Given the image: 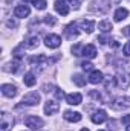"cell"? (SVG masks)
Returning <instances> with one entry per match:
<instances>
[{"instance_id": "6da1fadb", "label": "cell", "mask_w": 130, "mask_h": 131, "mask_svg": "<svg viewBox=\"0 0 130 131\" xmlns=\"http://www.w3.org/2000/svg\"><path fill=\"white\" fill-rule=\"evenodd\" d=\"M14 122H15L14 116L6 113V111H3L0 114V131H11L12 127H14Z\"/></svg>"}, {"instance_id": "7a4b0ae2", "label": "cell", "mask_w": 130, "mask_h": 131, "mask_svg": "<svg viewBox=\"0 0 130 131\" xmlns=\"http://www.w3.org/2000/svg\"><path fill=\"white\" fill-rule=\"evenodd\" d=\"M58 58L55 57V58H46L44 55H38V57H32V58H29V63L32 66H38V67H46V66H49V64H52V63H55Z\"/></svg>"}, {"instance_id": "3957f363", "label": "cell", "mask_w": 130, "mask_h": 131, "mask_svg": "<svg viewBox=\"0 0 130 131\" xmlns=\"http://www.w3.org/2000/svg\"><path fill=\"white\" fill-rule=\"evenodd\" d=\"M22 104L25 107H35L40 104V95L37 92H31V93H26L23 99H22Z\"/></svg>"}, {"instance_id": "277c9868", "label": "cell", "mask_w": 130, "mask_h": 131, "mask_svg": "<svg viewBox=\"0 0 130 131\" xmlns=\"http://www.w3.org/2000/svg\"><path fill=\"white\" fill-rule=\"evenodd\" d=\"M25 125H26L28 128H31V130H40V128L44 125V122H43L41 117H37V116H28V117H25Z\"/></svg>"}, {"instance_id": "5b68a950", "label": "cell", "mask_w": 130, "mask_h": 131, "mask_svg": "<svg viewBox=\"0 0 130 131\" xmlns=\"http://www.w3.org/2000/svg\"><path fill=\"white\" fill-rule=\"evenodd\" d=\"M44 44H46V47H49V49H57V47L61 46V38H60L57 34H49V35H46V38H44Z\"/></svg>"}, {"instance_id": "8992f818", "label": "cell", "mask_w": 130, "mask_h": 131, "mask_svg": "<svg viewBox=\"0 0 130 131\" xmlns=\"http://www.w3.org/2000/svg\"><path fill=\"white\" fill-rule=\"evenodd\" d=\"M116 84H118V87H121V89H127L130 84V76L124 72V70H119L118 72V75H116Z\"/></svg>"}, {"instance_id": "52a82bcc", "label": "cell", "mask_w": 130, "mask_h": 131, "mask_svg": "<svg viewBox=\"0 0 130 131\" xmlns=\"http://www.w3.org/2000/svg\"><path fill=\"white\" fill-rule=\"evenodd\" d=\"M110 105H112V108H115V110L129 108L130 107V98H116L110 102Z\"/></svg>"}, {"instance_id": "ba28073f", "label": "cell", "mask_w": 130, "mask_h": 131, "mask_svg": "<svg viewBox=\"0 0 130 131\" xmlns=\"http://www.w3.org/2000/svg\"><path fill=\"white\" fill-rule=\"evenodd\" d=\"M60 110V104L57 102V101H48L46 104H44V113L48 114V116H52V114H55L57 111Z\"/></svg>"}, {"instance_id": "9c48e42d", "label": "cell", "mask_w": 130, "mask_h": 131, "mask_svg": "<svg viewBox=\"0 0 130 131\" xmlns=\"http://www.w3.org/2000/svg\"><path fill=\"white\" fill-rule=\"evenodd\" d=\"M29 14H31V9H29L28 5H18V6H15V9H14V15L18 17V18H25V17H28Z\"/></svg>"}, {"instance_id": "30bf717a", "label": "cell", "mask_w": 130, "mask_h": 131, "mask_svg": "<svg viewBox=\"0 0 130 131\" xmlns=\"http://www.w3.org/2000/svg\"><path fill=\"white\" fill-rule=\"evenodd\" d=\"M78 34H80V31H78V23L77 21H72V23H69L67 25V28H66V37L67 38H75V37H78Z\"/></svg>"}, {"instance_id": "8fae6325", "label": "cell", "mask_w": 130, "mask_h": 131, "mask_svg": "<svg viewBox=\"0 0 130 131\" xmlns=\"http://www.w3.org/2000/svg\"><path fill=\"white\" fill-rule=\"evenodd\" d=\"M81 55H83V57H86V58H89V60H92V58H95V57H97V47H95L94 44H86V46L83 47Z\"/></svg>"}, {"instance_id": "7c38bea8", "label": "cell", "mask_w": 130, "mask_h": 131, "mask_svg": "<svg viewBox=\"0 0 130 131\" xmlns=\"http://www.w3.org/2000/svg\"><path fill=\"white\" fill-rule=\"evenodd\" d=\"M2 93L6 96V98H14L17 95V87L12 85V84H3L2 85Z\"/></svg>"}, {"instance_id": "4fadbf2b", "label": "cell", "mask_w": 130, "mask_h": 131, "mask_svg": "<svg viewBox=\"0 0 130 131\" xmlns=\"http://www.w3.org/2000/svg\"><path fill=\"white\" fill-rule=\"evenodd\" d=\"M55 11L60 14V15H67L69 14V6L64 0H57L55 2Z\"/></svg>"}, {"instance_id": "5bb4252c", "label": "cell", "mask_w": 130, "mask_h": 131, "mask_svg": "<svg viewBox=\"0 0 130 131\" xmlns=\"http://www.w3.org/2000/svg\"><path fill=\"white\" fill-rule=\"evenodd\" d=\"M81 101H83V96H81L80 93H69V95L66 96V102H67L69 105H80Z\"/></svg>"}, {"instance_id": "9a60e30c", "label": "cell", "mask_w": 130, "mask_h": 131, "mask_svg": "<svg viewBox=\"0 0 130 131\" xmlns=\"http://www.w3.org/2000/svg\"><path fill=\"white\" fill-rule=\"evenodd\" d=\"M106 119H107V113L104 110H98L92 114V122L94 124H103V122H106Z\"/></svg>"}, {"instance_id": "2e32d148", "label": "cell", "mask_w": 130, "mask_h": 131, "mask_svg": "<svg viewBox=\"0 0 130 131\" xmlns=\"http://www.w3.org/2000/svg\"><path fill=\"white\" fill-rule=\"evenodd\" d=\"M64 119L67 122H80L81 121V114L78 113V111H70V110H67L64 111Z\"/></svg>"}, {"instance_id": "e0dca14e", "label": "cell", "mask_w": 130, "mask_h": 131, "mask_svg": "<svg viewBox=\"0 0 130 131\" xmlns=\"http://www.w3.org/2000/svg\"><path fill=\"white\" fill-rule=\"evenodd\" d=\"M80 26H81V29H83L84 32L92 34L94 29H95V21H94V20H81V21H80Z\"/></svg>"}, {"instance_id": "ac0fdd59", "label": "cell", "mask_w": 130, "mask_h": 131, "mask_svg": "<svg viewBox=\"0 0 130 131\" xmlns=\"http://www.w3.org/2000/svg\"><path fill=\"white\" fill-rule=\"evenodd\" d=\"M104 81V76H103V73L99 72V70H92L90 72V75H89V82H92V84H99V82H103Z\"/></svg>"}, {"instance_id": "d6986e66", "label": "cell", "mask_w": 130, "mask_h": 131, "mask_svg": "<svg viewBox=\"0 0 130 131\" xmlns=\"http://www.w3.org/2000/svg\"><path fill=\"white\" fill-rule=\"evenodd\" d=\"M18 69H20V60L11 61V63H8V64L3 66V70H5V72H9V73H15Z\"/></svg>"}, {"instance_id": "ffe728a7", "label": "cell", "mask_w": 130, "mask_h": 131, "mask_svg": "<svg viewBox=\"0 0 130 131\" xmlns=\"http://www.w3.org/2000/svg\"><path fill=\"white\" fill-rule=\"evenodd\" d=\"M127 15H129V11L126 8H118L115 11V21H123L127 18Z\"/></svg>"}, {"instance_id": "44dd1931", "label": "cell", "mask_w": 130, "mask_h": 131, "mask_svg": "<svg viewBox=\"0 0 130 131\" xmlns=\"http://www.w3.org/2000/svg\"><path fill=\"white\" fill-rule=\"evenodd\" d=\"M23 82H25V85H28V87H32L34 84L37 82L35 73H34V72H28V73L23 76Z\"/></svg>"}, {"instance_id": "7402d4cb", "label": "cell", "mask_w": 130, "mask_h": 131, "mask_svg": "<svg viewBox=\"0 0 130 131\" xmlns=\"http://www.w3.org/2000/svg\"><path fill=\"white\" fill-rule=\"evenodd\" d=\"M23 44H25V47H26V49H35V47H38V44H40L38 37H35V35H34V37H29Z\"/></svg>"}, {"instance_id": "603a6c76", "label": "cell", "mask_w": 130, "mask_h": 131, "mask_svg": "<svg viewBox=\"0 0 130 131\" xmlns=\"http://www.w3.org/2000/svg\"><path fill=\"white\" fill-rule=\"evenodd\" d=\"M98 29H99L101 32H110V31L113 29V26H112V23H110L109 20H103V21L98 23Z\"/></svg>"}, {"instance_id": "cb8c5ba5", "label": "cell", "mask_w": 130, "mask_h": 131, "mask_svg": "<svg viewBox=\"0 0 130 131\" xmlns=\"http://www.w3.org/2000/svg\"><path fill=\"white\" fill-rule=\"evenodd\" d=\"M104 85H106V90H112V89L116 85V78H113V76H107L106 81H104Z\"/></svg>"}, {"instance_id": "d4e9b609", "label": "cell", "mask_w": 130, "mask_h": 131, "mask_svg": "<svg viewBox=\"0 0 130 131\" xmlns=\"http://www.w3.org/2000/svg\"><path fill=\"white\" fill-rule=\"evenodd\" d=\"M73 82L78 87H83V85H86V78L83 75H73Z\"/></svg>"}, {"instance_id": "484cf974", "label": "cell", "mask_w": 130, "mask_h": 131, "mask_svg": "<svg viewBox=\"0 0 130 131\" xmlns=\"http://www.w3.org/2000/svg\"><path fill=\"white\" fill-rule=\"evenodd\" d=\"M32 5L35 6V9H40V11H43V9H46V5H48V2H46V0H34Z\"/></svg>"}, {"instance_id": "4316f807", "label": "cell", "mask_w": 130, "mask_h": 131, "mask_svg": "<svg viewBox=\"0 0 130 131\" xmlns=\"http://www.w3.org/2000/svg\"><path fill=\"white\" fill-rule=\"evenodd\" d=\"M43 21H44L48 26H55V23H57V18H55V17H52V15L49 14V15H44Z\"/></svg>"}, {"instance_id": "83f0119b", "label": "cell", "mask_w": 130, "mask_h": 131, "mask_svg": "<svg viewBox=\"0 0 130 131\" xmlns=\"http://www.w3.org/2000/svg\"><path fill=\"white\" fill-rule=\"evenodd\" d=\"M83 44H75V46H72V53L73 55H77V57H80L81 55V52H83Z\"/></svg>"}, {"instance_id": "f1b7e54d", "label": "cell", "mask_w": 130, "mask_h": 131, "mask_svg": "<svg viewBox=\"0 0 130 131\" xmlns=\"http://www.w3.org/2000/svg\"><path fill=\"white\" fill-rule=\"evenodd\" d=\"M54 93H55V96H57L58 99L64 98V92H63L61 89H58V87H55V89H54Z\"/></svg>"}, {"instance_id": "f546056e", "label": "cell", "mask_w": 130, "mask_h": 131, "mask_svg": "<svg viewBox=\"0 0 130 131\" xmlns=\"http://www.w3.org/2000/svg\"><path fill=\"white\" fill-rule=\"evenodd\" d=\"M67 2H69V5H70L73 9H78L80 5H81V0H67Z\"/></svg>"}, {"instance_id": "4dcf8cb0", "label": "cell", "mask_w": 130, "mask_h": 131, "mask_svg": "<svg viewBox=\"0 0 130 131\" xmlns=\"http://www.w3.org/2000/svg\"><path fill=\"white\" fill-rule=\"evenodd\" d=\"M89 96L94 98V99H97V101H101V95L98 93L97 90H90V92H89Z\"/></svg>"}, {"instance_id": "1f68e13d", "label": "cell", "mask_w": 130, "mask_h": 131, "mask_svg": "<svg viewBox=\"0 0 130 131\" xmlns=\"http://www.w3.org/2000/svg\"><path fill=\"white\" fill-rule=\"evenodd\" d=\"M81 67H83V70H92L94 64L89 63V61H84V63H81Z\"/></svg>"}, {"instance_id": "d6a6232c", "label": "cell", "mask_w": 130, "mask_h": 131, "mask_svg": "<svg viewBox=\"0 0 130 131\" xmlns=\"http://www.w3.org/2000/svg\"><path fill=\"white\" fill-rule=\"evenodd\" d=\"M123 52H124V55H126V57H130V41L124 44V47H123Z\"/></svg>"}, {"instance_id": "836d02e7", "label": "cell", "mask_w": 130, "mask_h": 131, "mask_svg": "<svg viewBox=\"0 0 130 131\" xmlns=\"http://www.w3.org/2000/svg\"><path fill=\"white\" fill-rule=\"evenodd\" d=\"M121 122H123V124H124L126 127H130V114H126V116H123Z\"/></svg>"}, {"instance_id": "e575fe53", "label": "cell", "mask_w": 130, "mask_h": 131, "mask_svg": "<svg viewBox=\"0 0 130 131\" xmlns=\"http://www.w3.org/2000/svg\"><path fill=\"white\" fill-rule=\"evenodd\" d=\"M98 41H99L101 44H106L107 41H110V38H109V37H106V35H101V37H98Z\"/></svg>"}, {"instance_id": "d590c367", "label": "cell", "mask_w": 130, "mask_h": 131, "mask_svg": "<svg viewBox=\"0 0 130 131\" xmlns=\"http://www.w3.org/2000/svg\"><path fill=\"white\" fill-rule=\"evenodd\" d=\"M123 35H124V37H129V38H130V26H126V28L123 29Z\"/></svg>"}, {"instance_id": "8d00e7d4", "label": "cell", "mask_w": 130, "mask_h": 131, "mask_svg": "<svg viewBox=\"0 0 130 131\" xmlns=\"http://www.w3.org/2000/svg\"><path fill=\"white\" fill-rule=\"evenodd\" d=\"M9 28H15L17 26V21H12V20H8V23H6Z\"/></svg>"}, {"instance_id": "74e56055", "label": "cell", "mask_w": 130, "mask_h": 131, "mask_svg": "<svg viewBox=\"0 0 130 131\" xmlns=\"http://www.w3.org/2000/svg\"><path fill=\"white\" fill-rule=\"evenodd\" d=\"M112 2H113V3H115V5H118V3H119V2H121V0H112Z\"/></svg>"}, {"instance_id": "f35d334b", "label": "cell", "mask_w": 130, "mask_h": 131, "mask_svg": "<svg viewBox=\"0 0 130 131\" xmlns=\"http://www.w3.org/2000/svg\"><path fill=\"white\" fill-rule=\"evenodd\" d=\"M81 131H89V130H87V128H83V130H81Z\"/></svg>"}, {"instance_id": "ab89813d", "label": "cell", "mask_w": 130, "mask_h": 131, "mask_svg": "<svg viewBox=\"0 0 130 131\" xmlns=\"http://www.w3.org/2000/svg\"><path fill=\"white\" fill-rule=\"evenodd\" d=\"M26 2H34V0H25V3H26Z\"/></svg>"}, {"instance_id": "60d3db41", "label": "cell", "mask_w": 130, "mask_h": 131, "mask_svg": "<svg viewBox=\"0 0 130 131\" xmlns=\"http://www.w3.org/2000/svg\"><path fill=\"white\" fill-rule=\"evenodd\" d=\"M127 131H130V127H127Z\"/></svg>"}, {"instance_id": "b9f144b4", "label": "cell", "mask_w": 130, "mask_h": 131, "mask_svg": "<svg viewBox=\"0 0 130 131\" xmlns=\"http://www.w3.org/2000/svg\"><path fill=\"white\" fill-rule=\"evenodd\" d=\"M98 131H103V130H98Z\"/></svg>"}]
</instances>
